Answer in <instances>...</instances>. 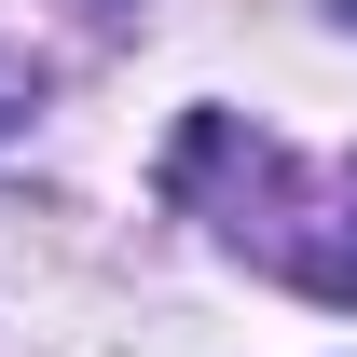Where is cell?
<instances>
[{
	"mask_svg": "<svg viewBox=\"0 0 357 357\" xmlns=\"http://www.w3.org/2000/svg\"><path fill=\"white\" fill-rule=\"evenodd\" d=\"M248 248H261L289 289H316V303H357V165H316L289 206H261V220H234Z\"/></svg>",
	"mask_w": 357,
	"mask_h": 357,
	"instance_id": "1",
	"label": "cell"
},
{
	"mask_svg": "<svg viewBox=\"0 0 357 357\" xmlns=\"http://www.w3.org/2000/svg\"><path fill=\"white\" fill-rule=\"evenodd\" d=\"M14 110H28V69H14V55H0V124H14Z\"/></svg>",
	"mask_w": 357,
	"mask_h": 357,
	"instance_id": "2",
	"label": "cell"
}]
</instances>
